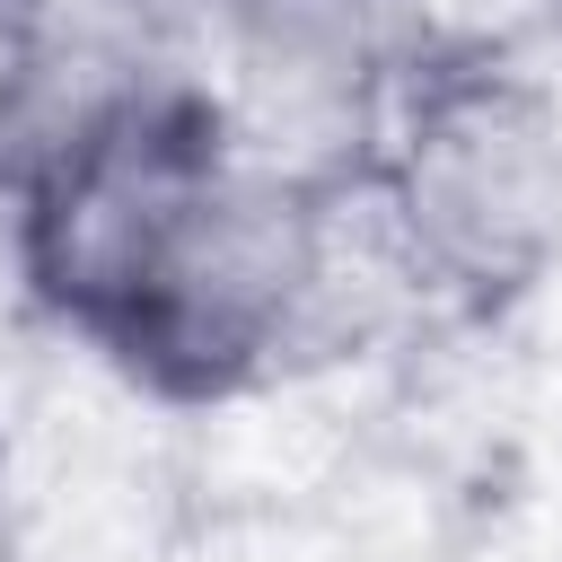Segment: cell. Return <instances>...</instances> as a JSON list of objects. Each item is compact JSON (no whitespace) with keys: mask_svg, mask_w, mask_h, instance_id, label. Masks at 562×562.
<instances>
[{"mask_svg":"<svg viewBox=\"0 0 562 562\" xmlns=\"http://www.w3.org/2000/svg\"><path fill=\"white\" fill-rule=\"evenodd\" d=\"M413 193H422V220L430 237L474 263V272H501L518 263L536 237H544V211H553V167H544V132L518 114V105H457L422 167H413Z\"/></svg>","mask_w":562,"mask_h":562,"instance_id":"1","label":"cell"},{"mask_svg":"<svg viewBox=\"0 0 562 562\" xmlns=\"http://www.w3.org/2000/svg\"><path fill=\"white\" fill-rule=\"evenodd\" d=\"M553 9H562V0H553Z\"/></svg>","mask_w":562,"mask_h":562,"instance_id":"2","label":"cell"}]
</instances>
